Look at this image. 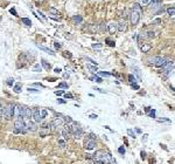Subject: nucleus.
<instances>
[{"label":"nucleus","instance_id":"obj_1","mask_svg":"<svg viewBox=\"0 0 175 164\" xmlns=\"http://www.w3.org/2000/svg\"><path fill=\"white\" fill-rule=\"evenodd\" d=\"M143 14V10H141V5L140 4H134L133 5V11L131 13V24L133 26L138 25V22L140 21V18Z\"/></svg>","mask_w":175,"mask_h":164},{"label":"nucleus","instance_id":"obj_2","mask_svg":"<svg viewBox=\"0 0 175 164\" xmlns=\"http://www.w3.org/2000/svg\"><path fill=\"white\" fill-rule=\"evenodd\" d=\"M14 132L15 134H19V132H25V120L22 116H18L15 118V122H14Z\"/></svg>","mask_w":175,"mask_h":164},{"label":"nucleus","instance_id":"obj_3","mask_svg":"<svg viewBox=\"0 0 175 164\" xmlns=\"http://www.w3.org/2000/svg\"><path fill=\"white\" fill-rule=\"evenodd\" d=\"M168 60L164 56H153V58H149L148 59V63L149 64H153L155 67H162Z\"/></svg>","mask_w":175,"mask_h":164},{"label":"nucleus","instance_id":"obj_4","mask_svg":"<svg viewBox=\"0 0 175 164\" xmlns=\"http://www.w3.org/2000/svg\"><path fill=\"white\" fill-rule=\"evenodd\" d=\"M2 116H4L5 120H11L12 117L14 116V104L13 103H8L7 104V107L4 109Z\"/></svg>","mask_w":175,"mask_h":164},{"label":"nucleus","instance_id":"obj_5","mask_svg":"<svg viewBox=\"0 0 175 164\" xmlns=\"http://www.w3.org/2000/svg\"><path fill=\"white\" fill-rule=\"evenodd\" d=\"M162 68H164V73H166L167 75H170L173 73V70H174V62L168 60V61L162 66Z\"/></svg>","mask_w":175,"mask_h":164},{"label":"nucleus","instance_id":"obj_6","mask_svg":"<svg viewBox=\"0 0 175 164\" xmlns=\"http://www.w3.org/2000/svg\"><path fill=\"white\" fill-rule=\"evenodd\" d=\"M25 130L26 131H36V124L31 120L25 121Z\"/></svg>","mask_w":175,"mask_h":164},{"label":"nucleus","instance_id":"obj_7","mask_svg":"<svg viewBox=\"0 0 175 164\" xmlns=\"http://www.w3.org/2000/svg\"><path fill=\"white\" fill-rule=\"evenodd\" d=\"M95 147H96V138H93V137H90L84 144V148L86 149V150H92Z\"/></svg>","mask_w":175,"mask_h":164},{"label":"nucleus","instance_id":"obj_8","mask_svg":"<svg viewBox=\"0 0 175 164\" xmlns=\"http://www.w3.org/2000/svg\"><path fill=\"white\" fill-rule=\"evenodd\" d=\"M117 29L119 31V32H125L126 29H127V22L125 19H122L119 24H117Z\"/></svg>","mask_w":175,"mask_h":164},{"label":"nucleus","instance_id":"obj_9","mask_svg":"<svg viewBox=\"0 0 175 164\" xmlns=\"http://www.w3.org/2000/svg\"><path fill=\"white\" fill-rule=\"evenodd\" d=\"M32 117L34 118V121L36 122V123H40V122L42 121V118H41V115H40V110L35 108V109H33L32 110Z\"/></svg>","mask_w":175,"mask_h":164},{"label":"nucleus","instance_id":"obj_10","mask_svg":"<svg viewBox=\"0 0 175 164\" xmlns=\"http://www.w3.org/2000/svg\"><path fill=\"white\" fill-rule=\"evenodd\" d=\"M64 120L62 118V117H57V118H55L53 122H50L51 123V129H55V128H58L61 127L62 124H63Z\"/></svg>","mask_w":175,"mask_h":164},{"label":"nucleus","instance_id":"obj_11","mask_svg":"<svg viewBox=\"0 0 175 164\" xmlns=\"http://www.w3.org/2000/svg\"><path fill=\"white\" fill-rule=\"evenodd\" d=\"M62 136L64 137V139H65V141H67V139H69V138L71 137V131L69 130L68 126H65V128H64V129H62Z\"/></svg>","mask_w":175,"mask_h":164},{"label":"nucleus","instance_id":"obj_12","mask_svg":"<svg viewBox=\"0 0 175 164\" xmlns=\"http://www.w3.org/2000/svg\"><path fill=\"white\" fill-rule=\"evenodd\" d=\"M107 26H109V32L111 33V34H114V33H116V31H117V24L116 22L112 21V22H110Z\"/></svg>","mask_w":175,"mask_h":164},{"label":"nucleus","instance_id":"obj_13","mask_svg":"<svg viewBox=\"0 0 175 164\" xmlns=\"http://www.w3.org/2000/svg\"><path fill=\"white\" fill-rule=\"evenodd\" d=\"M72 135H74V137L77 139V138H82V136H83V131H82V129L81 128H78L77 130H75L74 132H72Z\"/></svg>","mask_w":175,"mask_h":164},{"label":"nucleus","instance_id":"obj_14","mask_svg":"<svg viewBox=\"0 0 175 164\" xmlns=\"http://www.w3.org/2000/svg\"><path fill=\"white\" fill-rule=\"evenodd\" d=\"M36 47L40 48V49H42V50H44V52H47L48 54H50V55H55V53H54L51 49H49V48L47 47H43V46H41V45H39V43H36Z\"/></svg>","mask_w":175,"mask_h":164},{"label":"nucleus","instance_id":"obj_15","mask_svg":"<svg viewBox=\"0 0 175 164\" xmlns=\"http://www.w3.org/2000/svg\"><path fill=\"white\" fill-rule=\"evenodd\" d=\"M153 37H154V32H153V31H148V32L144 33L143 35H141V38H144V39H152Z\"/></svg>","mask_w":175,"mask_h":164},{"label":"nucleus","instance_id":"obj_16","mask_svg":"<svg viewBox=\"0 0 175 164\" xmlns=\"http://www.w3.org/2000/svg\"><path fill=\"white\" fill-rule=\"evenodd\" d=\"M72 21L76 22V24H81V22L83 21V18L81 15H75L74 18H72Z\"/></svg>","mask_w":175,"mask_h":164},{"label":"nucleus","instance_id":"obj_17","mask_svg":"<svg viewBox=\"0 0 175 164\" xmlns=\"http://www.w3.org/2000/svg\"><path fill=\"white\" fill-rule=\"evenodd\" d=\"M88 69L90 70L91 73H93V74L98 72V69H97V66H96V64H95V66H91V64H88Z\"/></svg>","mask_w":175,"mask_h":164},{"label":"nucleus","instance_id":"obj_18","mask_svg":"<svg viewBox=\"0 0 175 164\" xmlns=\"http://www.w3.org/2000/svg\"><path fill=\"white\" fill-rule=\"evenodd\" d=\"M21 21L26 25V26H32V21H31V19H28V18H22Z\"/></svg>","mask_w":175,"mask_h":164},{"label":"nucleus","instance_id":"obj_19","mask_svg":"<svg viewBox=\"0 0 175 164\" xmlns=\"http://www.w3.org/2000/svg\"><path fill=\"white\" fill-rule=\"evenodd\" d=\"M49 13H50V14H55V15H58V16L61 15V13H60L57 10H55L54 7H50V8H49Z\"/></svg>","mask_w":175,"mask_h":164},{"label":"nucleus","instance_id":"obj_20","mask_svg":"<svg viewBox=\"0 0 175 164\" xmlns=\"http://www.w3.org/2000/svg\"><path fill=\"white\" fill-rule=\"evenodd\" d=\"M34 72H36V73H40V72H42V67L40 66V63H36L34 66V68H33Z\"/></svg>","mask_w":175,"mask_h":164},{"label":"nucleus","instance_id":"obj_21","mask_svg":"<svg viewBox=\"0 0 175 164\" xmlns=\"http://www.w3.org/2000/svg\"><path fill=\"white\" fill-rule=\"evenodd\" d=\"M6 85L8 86V87H12V86L14 85V79L13 77H8L7 81H6Z\"/></svg>","mask_w":175,"mask_h":164},{"label":"nucleus","instance_id":"obj_22","mask_svg":"<svg viewBox=\"0 0 175 164\" xmlns=\"http://www.w3.org/2000/svg\"><path fill=\"white\" fill-rule=\"evenodd\" d=\"M42 66L44 67V69H47V70H49V69H50V64L48 63L44 59H42Z\"/></svg>","mask_w":175,"mask_h":164},{"label":"nucleus","instance_id":"obj_23","mask_svg":"<svg viewBox=\"0 0 175 164\" xmlns=\"http://www.w3.org/2000/svg\"><path fill=\"white\" fill-rule=\"evenodd\" d=\"M21 91V83H18V85L14 87V93H16V94H19Z\"/></svg>","mask_w":175,"mask_h":164},{"label":"nucleus","instance_id":"obj_24","mask_svg":"<svg viewBox=\"0 0 175 164\" xmlns=\"http://www.w3.org/2000/svg\"><path fill=\"white\" fill-rule=\"evenodd\" d=\"M147 111H148V116H149V117H152V118H155V110H154V109H152V110H151V108H149Z\"/></svg>","mask_w":175,"mask_h":164},{"label":"nucleus","instance_id":"obj_25","mask_svg":"<svg viewBox=\"0 0 175 164\" xmlns=\"http://www.w3.org/2000/svg\"><path fill=\"white\" fill-rule=\"evenodd\" d=\"M40 115H41V118H46L47 117V115H48V113H47V110L46 109H41V113H40Z\"/></svg>","mask_w":175,"mask_h":164},{"label":"nucleus","instance_id":"obj_26","mask_svg":"<svg viewBox=\"0 0 175 164\" xmlns=\"http://www.w3.org/2000/svg\"><path fill=\"white\" fill-rule=\"evenodd\" d=\"M167 12H168V14H169L170 16H174V14H175V8H174V7H169V8L167 10Z\"/></svg>","mask_w":175,"mask_h":164},{"label":"nucleus","instance_id":"obj_27","mask_svg":"<svg viewBox=\"0 0 175 164\" xmlns=\"http://www.w3.org/2000/svg\"><path fill=\"white\" fill-rule=\"evenodd\" d=\"M149 49H151V46L147 45V46H141V50H143V53H147Z\"/></svg>","mask_w":175,"mask_h":164},{"label":"nucleus","instance_id":"obj_28","mask_svg":"<svg viewBox=\"0 0 175 164\" xmlns=\"http://www.w3.org/2000/svg\"><path fill=\"white\" fill-rule=\"evenodd\" d=\"M103 45L102 43H92V48L93 49H102Z\"/></svg>","mask_w":175,"mask_h":164},{"label":"nucleus","instance_id":"obj_29","mask_svg":"<svg viewBox=\"0 0 175 164\" xmlns=\"http://www.w3.org/2000/svg\"><path fill=\"white\" fill-rule=\"evenodd\" d=\"M58 145H60L61 148H65V147H67L65 141H64V139H58Z\"/></svg>","mask_w":175,"mask_h":164},{"label":"nucleus","instance_id":"obj_30","mask_svg":"<svg viewBox=\"0 0 175 164\" xmlns=\"http://www.w3.org/2000/svg\"><path fill=\"white\" fill-rule=\"evenodd\" d=\"M118 152L120 153V155H125L126 150H125V148H124V147H119V148H118Z\"/></svg>","mask_w":175,"mask_h":164},{"label":"nucleus","instance_id":"obj_31","mask_svg":"<svg viewBox=\"0 0 175 164\" xmlns=\"http://www.w3.org/2000/svg\"><path fill=\"white\" fill-rule=\"evenodd\" d=\"M58 88H64V89H68V83L67 82H62L58 85Z\"/></svg>","mask_w":175,"mask_h":164},{"label":"nucleus","instance_id":"obj_32","mask_svg":"<svg viewBox=\"0 0 175 164\" xmlns=\"http://www.w3.org/2000/svg\"><path fill=\"white\" fill-rule=\"evenodd\" d=\"M127 134H128V135H130V136H131L132 138H135V134L133 132L132 129H127Z\"/></svg>","mask_w":175,"mask_h":164},{"label":"nucleus","instance_id":"obj_33","mask_svg":"<svg viewBox=\"0 0 175 164\" xmlns=\"http://www.w3.org/2000/svg\"><path fill=\"white\" fill-rule=\"evenodd\" d=\"M105 42L109 45V46H111V47H113L114 46V41H112V40H110V39H106Z\"/></svg>","mask_w":175,"mask_h":164},{"label":"nucleus","instance_id":"obj_34","mask_svg":"<svg viewBox=\"0 0 175 164\" xmlns=\"http://www.w3.org/2000/svg\"><path fill=\"white\" fill-rule=\"evenodd\" d=\"M128 80H130L131 83H135V77L133 75H128Z\"/></svg>","mask_w":175,"mask_h":164},{"label":"nucleus","instance_id":"obj_35","mask_svg":"<svg viewBox=\"0 0 175 164\" xmlns=\"http://www.w3.org/2000/svg\"><path fill=\"white\" fill-rule=\"evenodd\" d=\"M149 2H151V0H140V5H148Z\"/></svg>","mask_w":175,"mask_h":164},{"label":"nucleus","instance_id":"obj_36","mask_svg":"<svg viewBox=\"0 0 175 164\" xmlns=\"http://www.w3.org/2000/svg\"><path fill=\"white\" fill-rule=\"evenodd\" d=\"M10 13H11V14H13L14 16H19V15H18V13H16V11H15V8H14V7L10 10Z\"/></svg>","mask_w":175,"mask_h":164},{"label":"nucleus","instance_id":"obj_37","mask_svg":"<svg viewBox=\"0 0 175 164\" xmlns=\"http://www.w3.org/2000/svg\"><path fill=\"white\" fill-rule=\"evenodd\" d=\"M98 74L101 75V76H110V73H106V72H99V73H98Z\"/></svg>","mask_w":175,"mask_h":164},{"label":"nucleus","instance_id":"obj_38","mask_svg":"<svg viewBox=\"0 0 175 164\" xmlns=\"http://www.w3.org/2000/svg\"><path fill=\"white\" fill-rule=\"evenodd\" d=\"M95 81L97 82V83H102V82H103L102 77H99V76H95Z\"/></svg>","mask_w":175,"mask_h":164},{"label":"nucleus","instance_id":"obj_39","mask_svg":"<svg viewBox=\"0 0 175 164\" xmlns=\"http://www.w3.org/2000/svg\"><path fill=\"white\" fill-rule=\"evenodd\" d=\"M161 22H162V21H161V19H156V20H154L152 24H153V25H160Z\"/></svg>","mask_w":175,"mask_h":164},{"label":"nucleus","instance_id":"obj_40","mask_svg":"<svg viewBox=\"0 0 175 164\" xmlns=\"http://www.w3.org/2000/svg\"><path fill=\"white\" fill-rule=\"evenodd\" d=\"M2 113H4V108H2V102L0 101V116H2Z\"/></svg>","mask_w":175,"mask_h":164},{"label":"nucleus","instance_id":"obj_41","mask_svg":"<svg viewBox=\"0 0 175 164\" xmlns=\"http://www.w3.org/2000/svg\"><path fill=\"white\" fill-rule=\"evenodd\" d=\"M64 118H65L64 121L67 122V123H71V122H74L72 120H71V117H68V116H67V117H64Z\"/></svg>","mask_w":175,"mask_h":164},{"label":"nucleus","instance_id":"obj_42","mask_svg":"<svg viewBox=\"0 0 175 164\" xmlns=\"http://www.w3.org/2000/svg\"><path fill=\"white\" fill-rule=\"evenodd\" d=\"M153 5H160L161 4V0H152Z\"/></svg>","mask_w":175,"mask_h":164},{"label":"nucleus","instance_id":"obj_43","mask_svg":"<svg viewBox=\"0 0 175 164\" xmlns=\"http://www.w3.org/2000/svg\"><path fill=\"white\" fill-rule=\"evenodd\" d=\"M28 91H29V93H31V91H32V93H39L40 90H37V89H34V88H28Z\"/></svg>","mask_w":175,"mask_h":164},{"label":"nucleus","instance_id":"obj_44","mask_svg":"<svg viewBox=\"0 0 175 164\" xmlns=\"http://www.w3.org/2000/svg\"><path fill=\"white\" fill-rule=\"evenodd\" d=\"M140 157H141V159H145L146 158V152H145V151H141V152H140Z\"/></svg>","mask_w":175,"mask_h":164},{"label":"nucleus","instance_id":"obj_45","mask_svg":"<svg viewBox=\"0 0 175 164\" xmlns=\"http://www.w3.org/2000/svg\"><path fill=\"white\" fill-rule=\"evenodd\" d=\"M37 14H39V15H40V16H41V18H42V19H43V20H46V19H47V18H46V16H44V15H43V14H42V13H41V12H40V11H39V12H37Z\"/></svg>","mask_w":175,"mask_h":164},{"label":"nucleus","instance_id":"obj_46","mask_svg":"<svg viewBox=\"0 0 175 164\" xmlns=\"http://www.w3.org/2000/svg\"><path fill=\"white\" fill-rule=\"evenodd\" d=\"M55 94H56V95H62V94H63V91H62V90H56V91H55Z\"/></svg>","mask_w":175,"mask_h":164},{"label":"nucleus","instance_id":"obj_47","mask_svg":"<svg viewBox=\"0 0 175 164\" xmlns=\"http://www.w3.org/2000/svg\"><path fill=\"white\" fill-rule=\"evenodd\" d=\"M65 97H67V99H72L74 96L71 95V94H65Z\"/></svg>","mask_w":175,"mask_h":164},{"label":"nucleus","instance_id":"obj_48","mask_svg":"<svg viewBox=\"0 0 175 164\" xmlns=\"http://www.w3.org/2000/svg\"><path fill=\"white\" fill-rule=\"evenodd\" d=\"M57 102H58V103H62V104H63V103H65V101H64V100H62V99H58V100H57Z\"/></svg>","mask_w":175,"mask_h":164},{"label":"nucleus","instance_id":"obj_49","mask_svg":"<svg viewBox=\"0 0 175 164\" xmlns=\"http://www.w3.org/2000/svg\"><path fill=\"white\" fill-rule=\"evenodd\" d=\"M55 48H56V49H60V48H61V45H60V43H55Z\"/></svg>","mask_w":175,"mask_h":164},{"label":"nucleus","instance_id":"obj_50","mask_svg":"<svg viewBox=\"0 0 175 164\" xmlns=\"http://www.w3.org/2000/svg\"><path fill=\"white\" fill-rule=\"evenodd\" d=\"M54 72H55V73H61V68H55V70H54Z\"/></svg>","mask_w":175,"mask_h":164},{"label":"nucleus","instance_id":"obj_51","mask_svg":"<svg viewBox=\"0 0 175 164\" xmlns=\"http://www.w3.org/2000/svg\"><path fill=\"white\" fill-rule=\"evenodd\" d=\"M159 122H169V120H166V118H162V120H159Z\"/></svg>","mask_w":175,"mask_h":164},{"label":"nucleus","instance_id":"obj_52","mask_svg":"<svg viewBox=\"0 0 175 164\" xmlns=\"http://www.w3.org/2000/svg\"><path fill=\"white\" fill-rule=\"evenodd\" d=\"M132 87L134 88V89H139V86H138V85H133Z\"/></svg>","mask_w":175,"mask_h":164},{"label":"nucleus","instance_id":"obj_53","mask_svg":"<svg viewBox=\"0 0 175 164\" xmlns=\"http://www.w3.org/2000/svg\"><path fill=\"white\" fill-rule=\"evenodd\" d=\"M90 117H91V118H93V120H95V118H97V115H90Z\"/></svg>","mask_w":175,"mask_h":164},{"label":"nucleus","instance_id":"obj_54","mask_svg":"<svg viewBox=\"0 0 175 164\" xmlns=\"http://www.w3.org/2000/svg\"><path fill=\"white\" fill-rule=\"evenodd\" d=\"M64 77H65V79H68V77H69V74H67V73H65V74H64Z\"/></svg>","mask_w":175,"mask_h":164},{"label":"nucleus","instance_id":"obj_55","mask_svg":"<svg viewBox=\"0 0 175 164\" xmlns=\"http://www.w3.org/2000/svg\"><path fill=\"white\" fill-rule=\"evenodd\" d=\"M37 1H40V2H42V1H43V0H37Z\"/></svg>","mask_w":175,"mask_h":164}]
</instances>
